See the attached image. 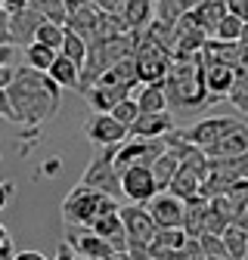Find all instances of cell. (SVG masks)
Wrapping results in <instances>:
<instances>
[{
    "label": "cell",
    "mask_w": 248,
    "mask_h": 260,
    "mask_svg": "<svg viewBox=\"0 0 248 260\" xmlns=\"http://www.w3.org/2000/svg\"><path fill=\"white\" fill-rule=\"evenodd\" d=\"M118 16L124 19V25L131 31H143L149 25V19H152V0H124Z\"/></svg>",
    "instance_id": "24"
},
{
    "label": "cell",
    "mask_w": 248,
    "mask_h": 260,
    "mask_svg": "<svg viewBox=\"0 0 248 260\" xmlns=\"http://www.w3.org/2000/svg\"><path fill=\"white\" fill-rule=\"evenodd\" d=\"M205 168H208V155L202 149H193V152H186L180 158V165L168 183V192H174L177 199H196L199 189H202V177H205Z\"/></svg>",
    "instance_id": "5"
},
{
    "label": "cell",
    "mask_w": 248,
    "mask_h": 260,
    "mask_svg": "<svg viewBox=\"0 0 248 260\" xmlns=\"http://www.w3.org/2000/svg\"><path fill=\"white\" fill-rule=\"evenodd\" d=\"M236 124H239V118H202L199 124L180 130V134H183L186 143H193V146L205 149V146H211L214 140H221L227 130H233Z\"/></svg>",
    "instance_id": "13"
},
{
    "label": "cell",
    "mask_w": 248,
    "mask_h": 260,
    "mask_svg": "<svg viewBox=\"0 0 248 260\" xmlns=\"http://www.w3.org/2000/svg\"><path fill=\"white\" fill-rule=\"evenodd\" d=\"M4 90L13 109V124H22L25 134H38V127L50 121L62 103V87L47 72H38L31 65L16 69L13 81Z\"/></svg>",
    "instance_id": "1"
},
{
    "label": "cell",
    "mask_w": 248,
    "mask_h": 260,
    "mask_svg": "<svg viewBox=\"0 0 248 260\" xmlns=\"http://www.w3.org/2000/svg\"><path fill=\"white\" fill-rule=\"evenodd\" d=\"M0 4H4V10H7V13H13V10L28 7V0H0Z\"/></svg>",
    "instance_id": "43"
},
{
    "label": "cell",
    "mask_w": 248,
    "mask_h": 260,
    "mask_svg": "<svg viewBox=\"0 0 248 260\" xmlns=\"http://www.w3.org/2000/svg\"><path fill=\"white\" fill-rule=\"evenodd\" d=\"M62 35H66V25H56V22H41L38 31H35V38L31 41H38V44H47L59 53V44H62Z\"/></svg>",
    "instance_id": "32"
},
{
    "label": "cell",
    "mask_w": 248,
    "mask_h": 260,
    "mask_svg": "<svg viewBox=\"0 0 248 260\" xmlns=\"http://www.w3.org/2000/svg\"><path fill=\"white\" fill-rule=\"evenodd\" d=\"M75 260H84V257H78V254H75Z\"/></svg>",
    "instance_id": "50"
},
{
    "label": "cell",
    "mask_w": 248,
    "mask_h": 260,
    "mask_svg": "<svg viewBox=\"0 0 248 260\" xmlns=\"http://www.w3.org/2000/svg\"><path fill=\"white\" fill-rule=\"evenodd\" d=\"M202 65H205V90H208V96H211L214 103L227 100L236 72L230 69V65H224V62H205L202 59Z\"/></svg>",
    "instance_id": "17"
},
{
    "label": "cell",
    "mask_w": 248,
    "mask_h": 260,
    "mask_svg": "<svg viewBox=\"0 0 248 260\" xmlns=\"http://www.w3.org/2000/svg\"><path fill=\"white\" fill-rule=\"evenodd\" d=\"M146 211H149L152 223L159 226V230H171V226H180V220H183V199H177L174 192L162 189L146 202Z\"/></svg>",
    "instance_id": "10"
},
{
    "label": "cell",
    "mask_w": 248,
    "mask_h": 260,
    "mask_svg": "<svg viewBox=\"0 0 248 260\" xmlns=\"http://www.w3.org/2000/svg\"><path fill=\"white\" fill-rule=\"evenodd\" d=\"M7 19H10V13L4 10V4H0V44H10V28H7Z\"/></svg>",
    "instance_id": "38"
},
{
    "label": "cell",
    "mask_w": 248,
    "mask_h": 260,
    "mask_svg": "<svg viewBox=\"0 0 248 260\" xmlns=\"http://www.w3.org/2000/svg\"><path fill=\"white\" fill-rule=\"evenodd\" d=\"M233 223L239 226V230H245V233H248V202H245V208L236 214V220H233Z\"/></svg>",
    "instance_id": "41"
},
{
    "label": "cell",
    "mask_w": 248,
    "mask_h": 260,
    "mask_svg": "<svg viewBox=\"0 0 248 260\" xmlns=\"http://www.w3.org/2000/svg\"><path fill=\"white\" fill-rule=\"evenodd\" d=\"M208 158H239L248 152V124H236L233 130H227V134L221 140H214L211 146L202 149Z\"/></svg>",
    "instance_id": "15"
},
{
    "label": "cell",
    "mask_w": 248,
    "mask_h": 260,
    "mask_svg": "<svg viewBox=\"0 0 248 260\" xmlns=\"http://www.w3.org/2000/svg\"><path fill=\"white\" fill-rule=\"evenodd\" d=\"M84 96H87V103H90V109L93 112H109L115 103H121L124 96H131L128 90H121V87H112V84H93V87H87L84 90Z\"/></svg>",
    "instance_id": "22"
},
{
    "label": "cell",
    "mask_w": 248,
    "mask_h": 260,
    "mask_svg": "<svg viewBox=\"0 0 248 260\" xmlns=\"http://www.w3.org/2000/svg\"><path fill=\"white\" fill-rule=\"evenodd\" d=\"M10 195H13V183H0V211L7 208V202H10Z\"/></svg>",
    "instance_id": "40"
},
{
    "label": "cell",
    "mask_w": 248,
    "mask_h": 260,
    "mask_svg": "<svg viewBox=\"0 0 248 260\" xmlns=\"http://www.w3.org/2000/svg\"><path fill=\"white\" fill-rule=\"evenodd\" d=\"M202 260H230L227 254H208V257H202Z\"/></svg>",
    "instance_id": "45"
},
{
    "label": "cell",
    "mask_w": 248,
    "mask_h": 260,
    "mask_svg": "<svg viewBox=\"0 0 248 260\" xmlns=\"http://www.w3.org/2000/svg\"><path fill=\"white\" fill-rule=\"evenodd\" d=\"M134 65H137V75H140V84H155V81H165V72L171 65V53L162 50L155 41L143 38L137 41L134 47Z\"/></svg>",
    "instance_id": "7"
},
{
    "label": "cell",
    "mask_w": 248,
    "mask_h": 260,
    "mask_svg": "<svg viewBox=\"0 0 248 260\" xmlns=\"http://www.w3.org/2000/svg\"><path fill=\"white\" fill-rule=\"evenodd\" d=\"M239 28H242V19L233 16V13H224L221 22L214 25V41H239Z\"/></svg>",
    "instance_id": "33"
},
{
    "label": "cell",
    "mask_w": 248,
    "mask_h": 260,
    "mask_svg": "<svg viewBox=\"0 0 248 260\" xmlns=\"http://www.w3.org/2000/svg\"><path fill=\"white\" fill-rule=\"evenodd\" d=\"M165 100L174 112H205L214 106V100L205 90V65L202 56H171V65L165 72Z\"/></svg>",
    "instance_id": "2"
},
{
    "label": "cell",
    "mask_w": 248,
    "mask_h": 260,
    "mask_svg": "<svg viewBox=\"0 0 248 260\" xmlns=\"http://www.w3.org/2000/svg\"><path fill=\"white\" fill-rule=\"evenodd\" d=\"M205 41H208V35L193 22V16L186 13V16H180L174 22V47H171V56H193V53H199L205 47Z\"/></svg>",
    "instance_id": "12"
},
{
    "label": "cell",
    "mask_w": 248,
    "mask_h": 260,
    "mask_svg": "<svg viewBox=\"0 0 248 260\" xmlns=\"http://www.w3.org/2000/svg\"><path fill=\"white\" fill-rule=\"evenodd\" d=\"M93 7H97L100 13H121V7H124V0H90Z\"/></svg>",
    "instance_id": "36"
},
{
    "label": "cell",
    "mask_w": 248,
    "mask_h": 260,
    "mask_svg": "<svg viewBox=\"0 0 248 260\" xmlns=\"http://www.w3.org/2000/svg\"><path fill=\"white\" fill-rule=\"evenodd\" d=\"M13 239L7 236V239H0V260H13Z\"/></svg>",
    "instance_id": "39"
},
{
    "label": "cell",
    "mask_w": 248,
    "mask_h": 260,
    "mask_svg": "<svg viewBox=\"0 0 248 260\" xmlns=\"http://www.w3.org/2000/svg\"><path fill=\"white\" fill-rule=\"evenodd\" d=\"M109 115H112L121 127H131V124H134V118L140 115V109H137V103L131 100V96H124L121 103H115V106L109 109Z\"/></svg>",
    "instance_id": "34"
},
{
    "label": "cell",
    "mask_w": 248,
    "mask_h": 260,
    "mask_svg": "<svg viewBox=\"0 0 248 260\" xmlns=\"http://www.w3.org/2000/svg\"><path fill=\"white\" fill-rule=\"evenodd\" d=\"M16 62V47L13 44H0V69L4 65H13Z\"/></svg>",
    "instance_id": "37"
},
{
    "label": "cell",
    "mask_w": 248,
    "mask_h": 260,
    "mask_svg": "<svg viewBox=\"0 0 248 260\" xmlns=\"http://www.w3.org/2000/svg\"><path fill=\"white\" fill-rule=\"evenodd\" d=\"M137 109L140 112H165L168 100H165V84L155 81V84H143V90L137 93Z\"/></svg>",
    "instance_id": "26"
},
{
    "label": "cell",
    "mask_w": 248,
    "mask_h": 260,
    "mask_svg": "<svg viewBox=\"0 0 248 260\" xmlns=\"http://www.w3.org/2000/svg\"><path fill=\"white\" fill-rule=\"evenodd\" d=\"M53 56H56V50L47 47V44H38V41L25 44V62L31 65V69H38V72H47V69H50Z\"/></svg>",
    "instance_id": "30"
},
{
    "label": "cell",
    "mask_w": 248,
    "mask_h": 260,
    "mask_svg": "<svg viewBox=\"0 0 248 260\" xmlns=\"http://www.w3.org/2000/svg\"><path fill=\"white\" fill-rule=\"evenodd\" d=\"M97 152H93L90 165L84 171V186H93V189H103L109 195H115V199H121V180H118V171L112 165V155H115V146H93Z\"/></svg>",
    "instance_id": "6"
},
{
    "label": "cell",
    "mask_w": 248,
    "mask_h": 260,
    "mask_svg": "<svg viewBox=\"0 0 248 260\" xmlns=\"http://www.w3.org/2000/svg\"><path fill=\"white\" fill-rule=\"evenodd\" d=\"M121 199H115V195L103 192V189H93V186H75L66 202H62V220L66 223H75V226H90L93 217H100L103 211H112L118 208Z\"/></svg>",
    "instance_id": "3"
},
{
    "label": "cell",
    "mask_w": 248,
    "mask_h": 260,
    "mask_svg": "<svg viewBox=\"0 0 248 260\" xmlns=\"http://www.w3.org/2000/svg\"><path fill=\"white\" fill-rule=\"evenodd\" d=\"M78 72H81V65H75L69 56H62V53L53 56L50 69H47V75H50L62 90H75V84H78Z\"/></svg>",
    "instance_id": "23"
},
{
    "label": "cell",
    "mask_w": 248,
    "mask_h": 260,
    "mask_svg": "<svg viewBox=\"0 0 248 260\" xmlns=\"http://www.w3.org/2000/svg\"><path fill=\"white\" fill-rule=\"evenodd\" d=\"M28 7L38 10L47 22H56V25L66 22V0H28Z\"/></svg>",
    "instance_id": "31"
},
{
    "label": "cell",
    "mask_w": 248,
    "mask_h": 260,
    "mask_svg": "<svg viewBox=\"0 0 248 260\" xmlns=\"http://www.w3.org/2000/svg\"><path fill=\"white\" fill-rule=\"evenodd\" d=\"M84 137L93 146H115V143H121L128 137V127H121L109 112H93L84 121Z\"/></svg>",
    "instance_id": "11"
},
{
    "label": "cell",
    "mask_w": 248,
    "mask_h": 260,
    "mask_svg": "<svg viewBox=\"0 0 248 260\" xmlns=\"http://www.w3.org/2000/svg\"><path fill=\"white\" fill-rule=\"evenodd\" d=\"M118 208H121V205H118ZM118 208L103 211L100 217H93V223H90V230L97 233V236H103V239L115 248V254H121L124 248H128V236H124V226H121V214H118Z\"/></svg>",
    "instance_id": "16"
},
{
    "label": "cell",
    "mask_w": 248,
    "mask_h": 260,
    "mask_svg": "<svg viewBox=\"0 0 248 260\" xmlns=\"http://www.w3.org/2000/svg\"><path fill=\"white\" fill-rule=\"evenodd\" d=\"M224 13H227V4H224V0H196L193 10H190L193 22L205 31L208 38L214 35V25L221 22V16H224Z\"/></svg>",
    "instance_id": "21"
},
{
    "label": "cell",
    "mask_w": 248,
    "mask_h": 260,
    "mask_svg": "<svg viewBox=\"0 0 248 260\" xmlns=\"http://www.w3.org/2000/svg\"><path fill=\"white\" fill-rule=\"evenodd\" d=\"M59 53H62V56H69L75 65H84V59H87V41H84L81 35H75V31L66 28V35H62V44H59Z\"/></svg>",
    "instance_id": "29"
},
{
    "label": "cell",
    "mask_w": 248,
    "mask_h": 260,
    "mask_svg": "<svg viewBox=\"0 0 248 260\" xmlns=\"http://www.w3.org/2000/svg\"><path fill=\"white\" fill-rule=\"evenodd\" d=\"M97 260H121L118 254H106V257H97Z\"/></svg>",
    "instance_id": "46"
},
{
    "label": "cell",
    "mask_w": 248,
    "mask_h": 260,
    "mask_svg": "<svg viewBox=\"0 0 248 260\" xmlns=\"http://www.w3.org/2000/svg\"><path fill=\"white\" fill-rule=\"evenodd\" d=\"M118 180H121V199H128L134 205H146L152 195L159 192L149 165H131V168H124L118 174Z\"/></svg>",
    "instance_id": "8"
},
{
    "label": "cell",
    "mask_w": 248,
    "mask_h": 260,
    "mask_svg": "<svg viewBox=\"0 0 248 260\" xmlns=\"http://www.w3.org/2000/svg\"><path fill=\"white\" fill-rule=\"evenodd\" d=\"M186 236L180 226H171V230H155V239L149 242V254H155V251H177V248H183L186 245Z\"/></svg>",
    "instance_id": "28"
},
{
    "label": "cell",
    "mask_w": 248,
    "mask_h": 260,
    "mask_svg": "<svg viewBox=\"0 0 248 260\" xmlns=\"http://www.w3.org/2000/svg\"><path fill=\"white\" fill-rule=\"evenodd\" d=\"M7 236H10V233H7V226H4V223H0V239H7Z\"/></svg>",
    "instance_id": "47"
},
{
    "label": "cell",
    "mask_w": 248,
    "mask_h": 260,
    "mask_svg": "<svg viewBox=\"0 0 248 260\" xmlns=\"http://www.w3.org/2000/svg\"><path fill=\"white\" fill-rule=\"evenodd\" d=\"M239 44L242 47H248V19L242 22V28H239Z\"/></svg>",
    "instance_id": "44"
},
{
    "label": "cell",
    "mask_w": 248,
    "mask_h": 260,
    "mask_svg": "<svg viewBox=\"0 0 248 260\" xmlns=\"http://www.w3.org/2000/svg\"><path fill=\"white\" fill-rule=\"evenodd\" d=\"M242 260H248V245H245V257H242Z\"/></svg>",
    "instance_id": "49"
},
{
    "label": "cell",
    "mask_w": 248,
    "mask_h": 260,
    "mask_svg": "<svg viewBox=\"0 0 248 260\" xmlns=\"http://www.w3.org/2000/svg\"><path fill=\"white\" fill-rule=\"evenodd\" d=\"M196 0H152V19H159L165 25H174L180 16L193 10Z\"/></svg>",
    "instance_id": "25"
},
{
    "label": "cell",
    "mask_w": 248,
    "mask_h": 260,
    "mask_svg": "<svg viewBox=\"0 0 248 260\" xmlns=\"http://www.w3.org/2000/svg\"><path fill=\"white\" fill-rule=\"evenodd\" d=\"M66 245L84 260H97V257L115 254V248L103 236H97L90 226H75V223H66Z\"/></svg>",
    "instance_id": "9"
},
{
    "label": "cell",
    "mask_w": 248,
    "mask_h": 260,
    "mask_svg": "<svg viewBox=\"0 0 248 260\" xmlns=\"http://www.w3.org/2000/svg\"><path fill=\"white\" fill-rule=\"evenodd\" d=\"M47 22L38 10H31V7H22V10H13L10 19H7V28H10V44L13 47H25L31 44V38H35V31L38 25Z\"/></svg>",
    "instance_id": "14"
},
{
    "label": "cell",
    "mask_w": 248,
    "mask_h": 260,
    "mask_svg": "<svg viewBox=\"0 0 248 260\" xmlns=\"http://www.w3.org/2000/svg\"><path fill=\"white\" fill-rule=\"evenodd\" d=\"M221 239H224V254L230 260H242L245 257V245H248V233L245 230H239L236 223H227Z\"/></svg>",
    "instance_id": "27"
},
{
    "label": "cell",
    "mask_w": 248,
    "mask_h": 260,
    "mask_svg": "<svg viewBox=\"0 0 248 260\" xmlns=\"http://www.w3.org/2000/svg\"><path fill=\"white\" fill-rule=\"evenodd\" d=\"M97 16L100 10L93 4H75V7H66V25L69 31H75V35H81L90 47V38H93V28H97Z\"/></svg>",
    "instance_id": "19"
},
{
    "label": "cell",
    "mask_w": 248,
    "mask_h": 260,
    "mask_svg": "<svg viewBox=\"0 0 248 260\" xmlns=\"http://www.w3.org/2000/svg\"><path fill=\"white\" fill-rule=\"evenodd\" d=\"M118 257H121V260H137V257H131V254H124V251H121Z\"/></svg>",
    "instance_id": "48"
},
{
    "label": "cell",
    "mask_w": 248,
    "mask_h": 260,
    "mask_svg": "<svg viewBox=\"0 0 248 260\" xmlns=\"http://www.w3.org/2000/svg\"><path fill=\"white\" fill-rule=\"evenodd\" d=\"M174 127V118L165 112H140L134 118V124L128 127V137H165Z\"/></svg>",
    "instance_id": "18"
},
{
    "label": "cell",
    "mask_w": 248,
    "mask_h": 260,
    "mask_svg": "<svg viewBox=\"0 0 248 260\" xmlns=\"http://www.w3.org/2000/svg\"><path fill=\"white\" fill-rule=\"evenodd\" d=\"M100 84H112V87H121V90H128V93L134 87H140V75H137L134 56H124L115 65H109V69L100 75Z\"/></svg>",
    "instance_id": "20"
},
{
    "label": "cell",
    "mask_w": 248,
    "mask_h": 260,
    "mask_svg": "<svg viewBox=\"0 0 248 260\" xmlns=\"http://www.w3.org/2000/svg\"><path fill=\"white\" fill-rule=\"evenodd\" d=\"M118 214H121L124 236H128V248H124V254H131V257H137V260H146L149 242L155 239V230H159V226L152 223L146 205H134V202H131V205H121Z\"/></svg>",
    "instance_id": "4"
},
{
    "label": "cell",
    "mask_w": 248,
    "mask_h": 260,
    "mask_svg": "<svg viewBox=\"0 0 248 260\" xmlns=\"http://www.w3.org/2000/svg\"><path fill=\"white\" fill-rule=\"evenodd\" d=\"M13 260H47L41 251H19V254H13Z\"/></svg>",
    "instance_id": "42"
},
{
    "label": "cell",
    "mask_w": 248,
    "mask_h": 260,
    "mask_svg": "<svg viewBox=\"0 0 248 260\" xmlns=\"http://www.w3.org/2000/svg\"><path fill=\"white\" fill-rule=\"evenodd\" d=\"M224 4H227V13L239 16L242 22L248 19V0H224Z\"/></svg>",
    "instance_id": "35"
}]
</instances>
